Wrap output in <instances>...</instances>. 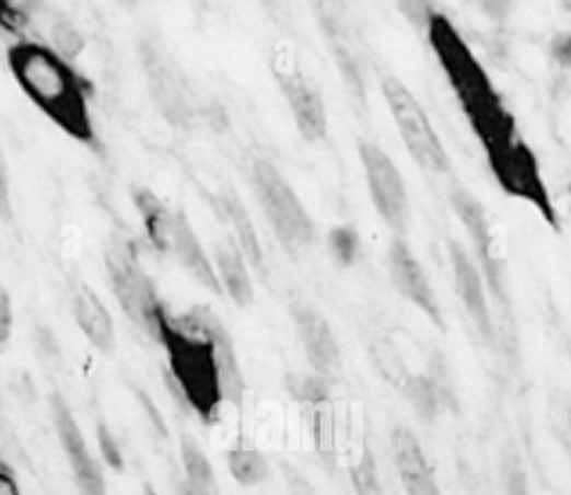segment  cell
I'll return each instance as SVG.
<instances>
[{"label":"cell","mask_w":571,"mask_h":495,"mask_svg":"<svg viewBox=\"0 0 571 495\" xmlns=\"http://www.w3.org/2000/svg\"><path fill=\"white\" fill-rule=\"evenodd\" d=\"M7 67L33 107L47 116L60 133L98 149L97 126L91 111L93 85L47 43L16 39L7 49Z\"/></svg>","instance_id":"cell-1"},{"label":"cell","mask_w":571,"mask_h":495,"mask_svg":"<svg viewBox=\"0 0 571 495\" xmlns=\"http://www.w3.org/2000/svg\"><path fill=\"white\" fill-rule=\"evenodd\" d=\"M424 34L482 151L487 153L520 136L514 115L452 20L439 12Z\"/></svg>","instance_id":"cell-2"},{"label":"cell","mask_w":571,"mask_h":495,"mask_svg":"<svg viewBox=\"0 0 571 495\" xmlns=\"http://www.w3.org/2000/svg\"><path fill=\"white\" fill-rule=\"evenodd\" d=\"M155 338L161 343L176 388L180 389L189 408L211 424L219 416L222 393L221 370L212 338L184 330L174 322L168 308L156 322Z\"/></svg>","instance_id":"cell-3"},{"label":"cell","mask_w":571,"mask_h":495,"mask_svg":"<svg viewBox=\"0 0 571 495\" xmlns=\"http://www.w3.org/2000/svg\"><path fill=\"white\" fill-rule=\"evenodd\" d=\"M143 231L159 254L168 256L191 275L203 289L222 297V287L211 257L205 252L196 229L180 209H174L159 198L155 192L138 186L131 191Z\"/></svg>","instance_id":"cell-4"},{"label":"cell","mask_w":571,"mask_h":495,"mask_svg":"<svg viewBox=\"0 0 571 495\" xmlns=\"http://www.w3.org/2000/svg\"><path fill=\"white\" fill-rule=\"evenodd\" d=\"M252 181L278 244L290 256L303 254L315 242V223L294 186L269 159H255Z\"/></svg>","instance_id":"cell-5"},{"label":"cell","mask_w":571,"mask_h":495,"mask_svg":"<svg viewBox=\"0 0 571 495\" xmlns=\"http://www.w3.org/2000/svg\"><path fill=\"white\" fill-rule=\"evenodd\" d=\"M105 267L110 289L124 314L139 330L155 338L156 322L166 306L130 240L115 239L108 244Z\"/></svg>","instance_id":"cell-6"},{"label":"cell","mask_w":571,"mask_h":495,"mask_svg":"<svg viewBox=\"0 0 571 495\" xmlns=\"http://www.w3.org/2000/svg\"><path fill=\"white\" fill-rule=\"evenodd\" d=\"M383 95L409 158L424 173L434 176L448 174L452 171L448 151L416 93L400 78L386 76L383 80Z\"/></svg>","instance_id":"cell-7"},{"label":"cell","mask_w":571,"mask_h":495,"mask_svg":"<svg viewBox=\"0 0 571 495\" xmlns=\"http://www.w3.org/2000/svg\"><path fill=\"white\" fill-rule=\"evenodd\" d=\"M490 173L510 198L529 204L543 221L560 231V215L540 171V163L522 136L485 153Z\"/></svg>","instance_id":"cell-8"},{"label":"cell","mask_w":571,"mask_h":495,"mask_svg":"<svg viewBox=\"0 0 571 495\" xmlns=\"http://www.w3.org/2000/svg\"><path fill=\"white\" fill-rule=\"evenodd\" d=\"M270 68L284 95L298 133L307 143H321L328 136V113L317 85L303 74L292 43L278 39L270 55Z\"/></svg>","instance_id":"cell-9"},{"label":"cell","mask_w":571,"mask_h":495,"mask_svg":"<svg viewBox=\"0 0 571 495\" xmlns=\"http://www.w3.org/2000/svg\"><path fill=\"white\" fill-rule=\"evenodd\" d=\"M450 202L475 250L487 289L500 306H508L506 254L487 207L466 188H454Z\"/></svg>","instance_id":"cell-10"},{"label":"cell","mask_w":571,"mask_h":495,"mask_svg":"<svg viewBox=\"0 0 571 495\" xmlns=\"http://www.w3.org/2000/svg\"><path fill=\"white\" fill-rule=\"evenodd\" d=\"M139 57L148 80L149 97L159 115L178 130H189L191 126H196L201 118V108L197 107L194 93L180 68L155 43H141Z\"/></svg>","instance_id":"cell-11"},{"label":"cell","mask_w":571,"mask_h":495,"mask_svg":"<svg viewBox=\"0 0 571 495\" xmlns=\"http://www.w3.org/2000/svg\"><path fill=\"white\" fill-rule=\"evenodd\" d=\"M361 166L368 182L369 198L376 215L396 237H406L409 223L408 186L398 165L373 141L358 143Z\"/></svg>","instance_id":"cell-12"},{"label":"cell","mask_w":571,"mask_h":495,"mask_svg":"<svg viewBox=\"0 0 571 495\" xmlns=\"http://www.w3.org/2000/svg\"><path fill=\"white\" fill-rule=\"evenodd\" d=\"M50 414L57 429V438L66 454L75 484L83 495H106V482L97 459L91 454L74 413L60 393L50 395Z\"/></svg>","instance_id":"cell-13"},{"label":"cell","mask_w":571,"mask_h":495,"mask_svg":"<svg viewBox=\"0 0 571 495\" xmlns=\"http://www.w3.org/2000/svg\"><path fill=\"white\" fill-rule=\"evenodd\" d=\"M386 262L394 289L398 290L409 304L416 306L436 327H444L441 302L434 292L433 283L406 237L392 239Z\"/></svg>","instance_id":"cell-14"},{"label":"cell","mask_w":571,"mask_h":495,"mask_svg":"<svg viewBox=\"0 0 571 495\" xmlns=\"http://www.w3.org/2000/svg\"><path fill=\"white\" fill-rule=\"evenodd\" d=\"M172 318L184 330L212 338V343L217 347V358H219L224 401H229L234 406L242 405L245 388L244 376L237 364L234 341L230 337L229 330L221 322V318L207 306H194V308H189L188 312L178 315L172 314Z\"/></svg>","instance_id":"cell-15"},{"label":"cell","mask_w":571,"mask_h":495,"mask_svg":"<svg viewBox=\"0 0 571 495\" xmlns=\"http://www.w3.org/2000/svg\"><path fill=\"white\" fill-rule=\"evenodd\" d=\"M290 314L313 371L325 380L335 378L342 368V355L327 318L305 302H295Z\"/></svg>","instance_id":"cell-16"},{"label":"cell","mask_w":571,"mask_h":495,"mask_svg":"<svg viewBox=\"0 0 571 495\" xmlns=\"http://www.w3.org/2000/svg\"><path fill=\"white\" fill-rule=\"evenodd\" d=\"M448 256L457 297L466 308L469 320L474 322L475 330L479 331V335L485 341H492L494 323H492L489 297H487L489 289H487V283H485L479 265L457 240H450Z\"/></svg>","instance_id":"cell-17"},{"label":"cell","mask_w":571,"mask_h":495,"mask_svg":"<svg viewBox=\"0 0 571 495\" xmlns=\"http://www.w3.org/2000/svg\"><path fill=\"white\" fill-rule=\"evenodd\" d=\"M392 454L406 495H442L433 469L413 431L404 426L392 431Z\"/></svg>","instance_id":"cell-18"},{"label":"cell","mask_w":571,"mask_h":495,"mask_svg":"<svg viewBox=\"0 0 571 495\" xmlns=\"http://www.w3.org/2000/svg\"><path fill=\"white\" fill-rule=\"evenodd\" d=\"M72 315L83 337L101 353H113L116 345V327L113 315L97 292L80 285L72 295Z\"/></svg>","instance_id":"cell-19"},{"label":"cell","mask_w":571,"mask_h":495,"mask_svg":"<svg viewBox=\"0 0 571 495\" xmlns=\"http://www.w3.org/2000/svg\"><path fill=\"white\" fill-rule=\"evenodd\" d=\"M212 264L221 281L222 295H226L240 308L252 306L255 298L254 281L249 273L252 265L245 260L236 242L217 244Z\"/></svg>","instance_id":"cell-20"},{"label":"cell","mask_w":571,"mask_h":495,"mask_svg":"<svg viewBox=\"0 0 571 495\" xmlns=\"http://www.w3.org/2000/svg\"><path fill=\"white\" fill-rule=\"evenodd\" d=\"M212 204L217 207V214L221 215L222 221L229 223L230 229H232V234L236 239L234 242L242 250L245 260L249 262L252 267L263 272L265 269V254H263L261 240L255 231L254 221L242 204V199L237 198L232 191H222L217 194Z\"/></svg>","instance_id":"cell-21"},{"label":"cell","mask_w":571,"mask_h":495,"mask_svg":"<svg viewBox=\"0 0 571 495\" xmlns=\"http://www.w3.org/2000/svg\"><path fill=\"white\" fill-rule=\"evenodd\" d=\"M180 457L186 484H188L197 495H219V482L212 469L209 457L203 453V449L197 446V441L189 436H182Z\"/></svg>","instance_id":"cell-22"},{"label":"cell","mask_w":571,"mask_h":495,"mask_svg":"<svg viewBox=\"0 0 571 495\" xmlns=\"http://www.w3.org/2000/svg\"><path fill=\"white\" fill-rule=\"evenodd\" d=\"M400 391L421 421L433 422L436 418L442 405V389L433 378L411 373Z\"/></svg>","instance_id":"cell-23"},{"label":"cell","mask_w":571,"mask_h":495,"mask_svg":"<svg viewBox=\"0 0 571 495\" xmlns=\"http://www.w3.org/2000/svg\"><path fill=\"white\" fill-rule=\"evenodd\" d=\"M229 471L240 486H259L269 479V464L254 447H234L226 454Z\"/></svg>","instance_id":"cell-24"},{"label":"cell","mask_w":571,"mask_h":495,"mask_svg":"<svg viewBox=\"0 0 571 495\" xmlns=\"http://www.w3.org/2000/svg\"><path fill=\"white\" fill-rule=\"evenodd\" d=\"M311 434L315 439L321 459L335 462L336 459V421L335 408L330 399L310 406Z\"/></svg>","instance_id":"cell-25"},{"label":"cell","mask_w":571,"mask_h":495,"mask_svg":"<svg viewBox=\"0 0 571 495\" xmlns=\"http://www.w3.org/2000/svg\"><path fill=\"white\" fill-rule=\"evenodd\" d=\"M371 360L375 362V368L383 376V380L391 383L392 388H404V383L411 376L408 366L398 353V348L394 347L388 338H375L373 341Z\"/></svg>","instance_id":"cell-26"},{"label":"cell","mask_w":571,"mask_h":495,"mask_svg":"<svg viewBox=\"0 0 571 495\" xmlns=\"http://www.w3.org/2000/svg\"><path fill=\"white\" fill-rule=\"evenodd\" d=\"M50 49L57 50L60 57L74 62L85 50V37L80 27L68 18H57L50 25Z\"/></svg>","instance_id":"cell-27"},{"label":"cell","mask_w":571,"mask_h":495,"mask_svg":"<svg viewBox=\"0 0 571 495\" xmlns=\"http://www.w3.org/2000/svg\"><path fill=\"white\" fill-rule=\"evenodd\" d=\"M351 486L356 495H384L381 474L376 469L375 453L365 447L358 462L350 467Z\"/></svg>","instance_id":"cell-28"},{"label":"cell","mask_w":571,"mask_h":495,"mask_svg":"<svg viewBox=\"0 0 571 495\" xmlns=\"http://www.w3.org/2000/svg\"><path fill=\"white\" fill-rule=\"evenodd\" d=\"M328 250L338 264L350 267L361 256V237L350 225H338L327 237Z\"/></svg>","instance_id":"cell-29"},{"label":"cell","mask_w":571,"mask_h":495,"mask_svg":"<svg viewBox=\"0 0 571 495\" xmlns=\"http://www.w3.org/2000/svg\"><path fill=\"white\" fill-rule=\"evenodd\" d=\"M288 391L292 393L298 403L303 405H317L330 399V389L325 378L317 373L313 376H290L288 378Z\"/></svg>","instance_id":"cell-30"},{"label":"cell","mask_w":571,"mask_h":495,"mask_svg":"<svg viewBox=\"0 0 571 495\" xmlns=\"http://www.w3.org/2000/svg\"><path fill=\"white\" fill-rule=\"evenodd\" d=\"M396 7L406 22L421 32H427L431 20L441 12L436 10L434 0H396Z\"/></svg>","instance_id":"cell-31"},{"label":"cell","mask_w":571,"mask_h":495,"mask_svg":"<svg viewBox=\"0 0 571 495\" xmlns=\"http://www.w3.org/2000/svg\"><path fill=\"white\" fill-rule=\"evenodd\" d=\"M97 444L103 459H105L106 464H108V469L123 472L124 464H126L123 449H120V444H118V439L115 438L113 429L108 428L105 422H98L97 424Z\"/></svg>","instance_id":"cell-32"},{"label":"cell","mask_w":571,"mask_h":495,"mask_svg":"<svg viewBox=\"0 0 571 495\" xmlns=\"http://www.w3.org/2000/svg\"><path fill=\"white\" fill-rule=\"evenodd\" d=\"M504 490L506 495H531L527 472L514 453L508 454L504 461Z\"/></svg>","instance_id":"cell-33"},{"label":"cell","mask_w":571,"mask_h":495,"mask_svg":"<svg viewBox=\"0 0 571 495\" xmlns=\"http://www.w3.org/2000/svg\"><path fill=\"white\" fill-rule=\"evenodd\" d=\"M27 22L20 2L16 0H0V30L7 34H20Z\"/></svg>","instance_id":"cell-34"},{"label":"cell","mask_w":571,"mask_h":495,"mask_svg":"<svg viewBox=\"0 0 571 495\" xmlns=\"http://www.w3.org/2000/svg\"><path fill=\"white\" fill-rule=\"evenodd\" d=\"M12 215H14V202H12L9 161L4 156V149L0 146V219L10 221Z\"/></svg>","instance_id":"cell-35"},{"label":"cell","mask_w":571,"mask_h":495,"mask_svg":"<svg viewBox=\"0 0 571 495\" xmlns=\"http://www.w3.org/2000/svg\"><path fill=\"white\" fill-rule=\"evenodd\" d=\"M548 55L556 67L571 70V30L552 35V39L548 43Z\"/></svg>","instance_id":"cell-36"},{"label":"cell","mask_w":571,"mask_h":495,"mask_svg":"<svg viewBox=\"0 0 571 495\" xmlns=\"http://www.w3.org/2000/svg\"><path fill=\"white\" fill-rule=\"evenodd\" d=\"M14 331V304L9 289L0 285V348L7 347Z\"/></svg>","instance_id":"cell-37"},{"label":"cell","mask_w":571,"mask_h":495,"mask_svg":"<svg viewBox=\"0 0 571 495\" xmlns=\"http://www.w3.org/2000/svg\"><path fill=\"white\" fill-rule=\"evenodd\" d=\"M482 16L489 18L494 24H504L515 7V0H475Z\"/></svg>","instance_id":"cell-38"},{"label":"cell","mask_w":571,"mask_h":495,"mask_svg":"<svg viewBox=\"0 0 571 495\" xmlns=\"http://www.w3.org/2000/svg\"><path fill=\"white\" fill-rule=\"evenodd\" d=\"M0 495H24L20 490L14 472L0 461Z\"/></svg>","instance_id":"cell-39"},{"label":"cell","mask_w":571,"mask_h":495,"mask_svg":"<svg viewBox=\"0 0 571 495\" xmlns=\"http://www.w3.org/2000/svg\"><path fill=\"white\" fill-rule=\"evenodd\" d=\"M558 436L562 439L563 449L571 461V406L562 413V421L558 424Z\"/></svg>","instance_id":"cell-40"},{"label":"cell","mask_w":571,"mask_h":495,"mask_svg":"<svg viewBox=\"0 0 571 495\" xmlns=\"http://www.w3.org/2000/svg\"><path fill=\"white\" fill-rule=\"evenodd\" d=\"M20 7L24 10L25 14H35V12H42L45 7V0H20Z\"/></svg>","instance_id":"cell-41"},{"label":"cell","mask_w":571,"mask_h":495,"mask_svg":"<svg viewBox=\"0 0 571 495\" xmlns=\"http://www.w3.org/2000/svg\"><path fill=\"white\" fill-rule=\"evenodd\" d=\"M560 2V9L568 14V16H571V0H558Z\"/></svg>","instance_id":"cell-42"},{"label":"cell","mask_w":571,"mask_h":495,"mask_svg":"<svg viewBox=\"0 0 571 495\" xmlns=\"http://www.w3.org/2000/svg\"><path fill=\"white\" fill-rule=\"evenodd\" d=\"M178 494H180V495H197L196 492H194V490H191V487H189L188 484H186V482H184V484H182L180 490H178Z\"/></svg>","instance_id":"cell-43"},{"label":"cell","mask_w":571,"mask_h":495,"mask_svg":"<svg viewBox=\"0 0 571 495\" xmlns=\"http://www.w3.org/2000/svg\"><path fill=\"white\" fill-rule=\"evenodd\" d=\"M124 7H128V9H136L138 7L139 0H120Z\"/></svg>","instance_id":"cell-44"},{"label":"cell","mask_w":571,"mask_h":495,"mask_svg":"<svg viewBox=\"0 0 571 495\" xmlns=\"http://www.w3.org/2000/svg\"><path fill=\"white\" fill-rule=\"evenodd\" d=\"M143 495H159V494H156L155 487L149 486V484H148V486L143 487Z\"/></svg>","instance_id":"cell-45"},{"label":"cell","mask_w":571,"mask_h":495,"mask_svg":"<svg viewBox=\"0 0 571 495\" xmlns=\"http://www.w3.org/2000/svg\"><path fill=\"white\" fill-rule=\"evenodd\" d=\"M570 194H571V188H570Z\"/></svg>","instance_id":"cell-46"}]
</instances>
